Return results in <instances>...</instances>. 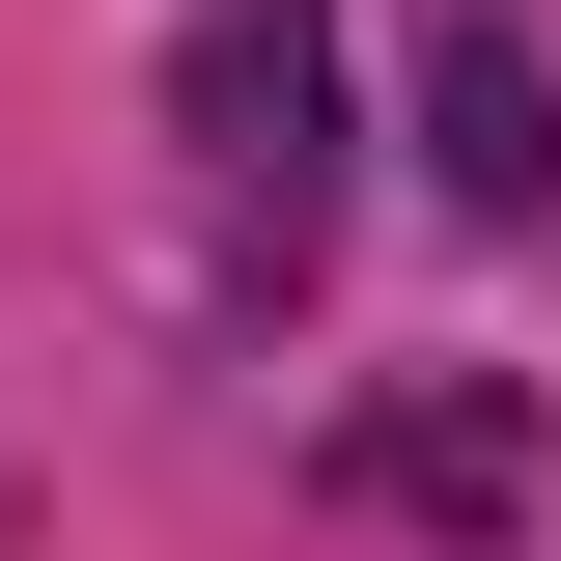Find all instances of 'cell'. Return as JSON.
Listing matches in <instances>:
<instances>
[{"mask_svg": "<svg viewBox=\"0 0 561 561\" xmlns=\"http://www.w3.org/2000/svg\"><path fill=\"white\" fill-rule=\"evenodd\" d=\"M197 169H225V225H280L309 253V197H337V57H309V0H197Z\"/></svg>", "mask_w": 561, "mask_h": 561, "instance_id": "obj_1", "label": "cell"}, {"mask_svg": "<svg viewBox=\"0 0 561 561\" xmlns=\"http://www.w3.org/2000/svg\"><path fill=\"white\" fill-rule=\"evenodd\" d=\"M449 169H478V197H561V84L505 57V28H449Z\"/></svg>", "mask_w": 561, "mask_h": 561, "instance_id": "obj_2", "label": "cell"}]
</instances>
